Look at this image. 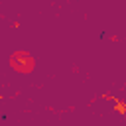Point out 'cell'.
I'll list each match as a JSON object with an SVG mask.
<instances>
[{"label":"cell","mask_w":126,"mask_h":126,"mask_svg":"<svg viewBox=\"0 0 126 126\" xmlns=\"http://www.w3.org/2000/svg\"><path fill=\"white\" fill-rule=\"evenodd\" d=\"M10 67L16 71V73H32L35 69V59L33 55H30L28 51H14L10 55Z\"/></svg>","instance_id":"obj_1"}]
</instances>
